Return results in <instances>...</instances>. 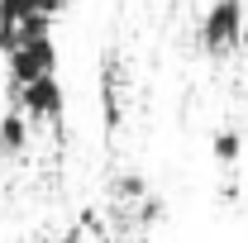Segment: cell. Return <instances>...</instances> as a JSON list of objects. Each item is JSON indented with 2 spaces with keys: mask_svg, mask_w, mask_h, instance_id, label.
Wrapping results in <instances>:
<instances>
[{
  "mask_svg": "<svg viewBox=\"0 0 248 243\" xmlns=\"http://www.w3.org/2000/svg\"><path fill=\"white\" fill-rule=\"evenodd\" d=\"M5 67H10V86H29L38 76H53L58 72V43L48 29L19 33L10 48H5Z\"/></svg>",
  "mask_w": 248,
  "mask_h": 243,
  "instance_id": "1",
  "label": "cell"
},
{
  "mask_svg": "<svg viewBox=\"0 0 248 243\" xmlns=\"http://www.w3.org/2000/svg\"><path fill=\"white\" fill-rule=\"evenodd\" d=\"M29 148V115L15 105L5 120H0V157H19Z\"/></svg>",
  "mask_w": 248,
  "mask_h": 243,
  "instance_id": "6",
  "label": "cell"
},
{
  "mask_svg": "<svg viewBox=\"0 0 248 243\" xmlns=\"http://www.w3.org/2000/svg\"><path fill=\"white\" fill-rule=\"evenodd\" d=\"M210 157H215L219 167H234V162L244 157V138H239V129H219L215 138H210Z\"/></svg>",
  "mask_w": 248,
  "mask_h": 243,
  "instance_id": "7",
  "label": "cell"
},
{
  "mask_svg": "<svg viewBox=\"0 0 248 243\" xmlns=\"http://www.w3.org/2000/svg\"><path fill=\"white\" fill-rule=\"evenodd\" d=\"M244 38V0H215L201 15V48L210 58H224L229 48H239Z\"/></svg>",
  "mask_w": 248,
  "mask_h": 243,
  "instance_id": "2",
  "label": "cell"
},
{
  "mask_svg": "<svg viewBox=\"0 0 248 243\" xmlns=\"http://www.w3.org/2000/svg\"><path fill=\"white\" fill-rule=\"evenodd\" d=\"M62 0H0V29H19L33 19H58Z\"/></svg>",
  "mask_w": 248,
  "mask_h": 243,
  "instance_id": "4",
  "label": "cell"
},
{
  "mask_svg": "<svg viewBox=\"0 0 248 243\" xmlns=\"http://www.w3.org/2000/svg\"><path fill=\"white\" fill-rule=\"evenodd\" d=\"M100 115H105V129L115 134L124 120V105H120V62L105 58L100 62Z\"/></svg>",
  "mask_w": 248,
  "mask_h": 243,
  "instance_id": "5",
  "label": "cell"
},
{
  "mask_svg": "<svg viewBox=\"0 0 248 243\" xmlns=\"http://www.w3.org/2000/svg\"><path fill=\"white\" fill-rule=\"evenodd\" d=\"M15 105H19L33 124H58L62 110H67V91H62L58 72H53V76H38L29 86H15Z\"/></svg>",
  "mask_w": 248,
  "mask_h": 243,
  "instance_id": "3",
  "label": "cell"
},
{
  "mask_svg": "<svg viewBox=\"0 0 248 243\" xmlns=\"http://www.w3.org/2000/svg\"><path fill=\"white\" fill-rule=\"evenodd\" d=\"M143 191H148L143 177H120L115 182V196H124V200H143Z\"/></svg>",
  "mask_w": 248,
  "mask_h": 243,
  "instance_id": "8",
  "label": "cell"
},
{
  "mask_svg": "<svg viewBox=\"0 0 248 243\" xmlns=\"http://www.w3.org/2000/svg\"><path fill=\"white\" fill-rule=\"evenodd\" d=\"M58 243H86V224H77V229H67Z\"/></svg>",
  "mask_w": 248,
  "mask_h": 243,
  "instance_id": "9",
  "label": "cell"
}]
</instances>
